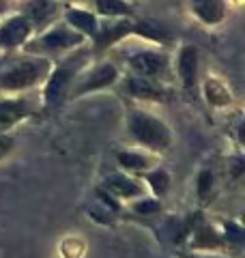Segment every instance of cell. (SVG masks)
Instances as JSON below:
<instances>
[{
    "label": "cell",
    "instance_id": "277c9868",
    "mask_svg": "<svg viewBox=\"0 0 245 258\" xmlns=\"http://www.w3.org/2000/svg\"><path fill=\"white\" fill-rule=\"evenodd\" d=\"M76 67L78 64L73 62V58L65 60L63 64H58L50 76H47V82H45V91H43V101L47 108H54L65 99V95L69 93V86H71V80L76 76Z\"/></svg>",
    "mask_w": 245,
    "mask_h": 258
},
{
    "label": "cell",
    "instance_id": "5b68a950",
    "mask_svg": "<svg viewBox=\"0 0 245 258\" xmlns=\"http://www.w3.org/2000/svg\"><path fill=\"white\" fill-rule=\"evenodd\" d=\"M129 67H132L134 76H142V78H151V80H163L168 76L170 62L166 54L159 52H136L129 56Z\"/></svg>",
    "mask_w": 245,
    "mask_h": 258
},
{
    "label": "cell",
    "instance_id": "9c48e42d",
    "mask_svg": "<svg viewBox=\"0 0 245 258\" xmlns=\"http://www.w3.org/2000/svg\"><path fill=\"white\" fill-rule=\"evenodd\" d=\"M32 110L26 101L22 99H0V134L11 129L15 123L28 118Z\"/></svg>",
    "mask_w": 245,
    "mask_h": 258
},
{
    "label": "cell",
    "instance_id": "ba28073f",
    "mask_svg": "<svg viewBox=\"0 0 245 258\" xmlns=\"http://www.w3.org/2000/svg\"><path fill=\"white\" fill-rule=\"evenodd\" d=\"M190 247L194 252H200V249H207V252H215V249H222L226 245L224 237L213 228V226L204 224L202 220L190 230Z\"/></svg>",
    "mask_w": 245,
    "mask_h": 258
},
{
    "label": "cell",
    "instance_id": "603a6c76",
    "mask_svg": "<svg viewBox=\"0 0 245 258\" xmlns=\"http://www.w3.org/2000/svg\"><path fill=\"white\" fill-rule=\"evenodd\" d=\"M243 239H245V232L239 224L224 222V241H228V243H243Z\"/></svg>",
    "mask_w": 245,
    "mask_h": 258
},
{
    "label": "cell",
    "instance_id": "7402d4cb",
    "mask_svg": "<svg viewBox=\"0 0 245 258\" xmlns=\"http://www.w3.org/2000/svg\"><path fill=\"white\" fill-rule=\"evenodd\" d=\"M211 191H213V172L202 170L198 174V196H200V200H209Z\"/></svg>",
    "mask_w": 245,
    "mask_h": 258
},
{
    "label": "cell",
    "instance_id": "cb8c5ba5",
    "mask_svg": "<svg viewBox=\"0 0 245 258\" xmlns=\"http://www.w3.org/2000/svg\"><path fill=\"white\" fill-rule=\"evenodd\" d=\"M32 18H35L39 24H43V22H47V18L54 13V5L52 3H47V0H39V3L32 7Z\"/></svg>",
    "mask_w": 245,
    "mask_h": 258
},
{
    "label": "cell",
    "instance_id": "7c38bea8",
    "mask_svg": "<svg viewBox=\"0 0 245 258\" xmlns=\"http://www.w3.org/2000/svg\"><path fill=\"white\" fill-rule=\"evenodd\" d=\"M178 76L187 91L196 86V78H198V50L194 45H183L181 54H178Z\"/></svg>",
    "mask_w": 245,
    "mask_h": 258
},
{
    "label": "cell",
    "instance_id": "7a4b0ae2",
    "mask_svg": "<svg viewBox=\"0 0 245 258\" xmlns=\"http://www.w3.org/2000/svg\"><path fill=\"white\" fill-rule=\"evenodd\" d=\"M50 69V62L45 58H35V60H22L15 67H11L7 74L0 78V86L5 91H24V88L35 86L39 80H43Z\"/></svg>",
    "mask_w": 245,
    "mask_h": 258
},
{
    "label": "cell",
    "instance_id": "484cf974",
    "mask_svg": "<svg viewBox=\"0 0 245 258\" xmlns=\"http://www.w3.org/2000/svg\"><path fill=\"white\" fill-rule=\"evenodd\" d=\"M185 258H226V256H217V254H190Z\"/></svg>",
    "mask_w": 245,
    "mask_h": 258
},
{
    "label": "cell",
    "instance_id": "9a60e30c",
    "mask_svg": "<svg viewBox=\"0 0 245 258\" xmlns=\"http://www.w3.org/2000/svg\"><path fill=\"white\" fill-rule=\"evenodd\" d=\"M65 18H67V24L73 28L82 32V35H93L99 30V22H97V18L93 13L88 11H82V9H69L67 13H65Z\"/></svg>",
    "mask_w": 245,
    "mask_h": 258
},
{
    "label": "cell",
    "instance_id": "d6986e66",
    "mask_svg": "<svg viewBox=\"0 0 245 258\" xmlns=\"http://www.w3.org/2000/svg\"><path fill=\"white\" fill-rule=\"evenodd\" d=\"M118 164L125 170H146L151 166V159L144 157L142 153H134V151H125L118 153Z\"/></svg>",
    "mask_w": 245,
    "mask_h": 258
},
{
    "label": "cell",
    "instance_id": "ac0fdd59",
    "mask_svg": "<svg viewBox=\"0 0 245 258\" xmlns=\"http://www.w3.org/2000/svg\"><path fill=\"white\" fill-rule=\"evenodd\" d=\"M97 11L108 18H127L134 13L132 5L122 3V0H97Z\"/></svg>",
    "mask_w": 245,
    "mask_h": 258
},
{
    "label": "cell",
    "instance_id": "44dd1931",
    "mask_svg": "<svg viewBox=\"0 0 245 258\" xmlns=\"http://www.w3.org/2000/svg\"><path fill=\"white\" fill-rule=\"evenodd\" d=\"M132 209L138 215H157L161 211V203L157 198H140L138 203L132 205Z\"/></svg>",
    "mask_w": 245,
    "mask_h": 258
},
{
    "label": "cell",
    "instance_id": "52a82bcc",
    "mask_svg": "<svg viewBox=\"0 0 245 258\" xmlns=\"http://www.w3.org/2000/svg\"><path fill=\"white\" fill-rule=\"evenodd\" d=\"M116 78H118V71H116L114 64H110V62L99 64V67H95L91 74H88L76 88H73L71 95L80 97V95H86L91 91H99V88H105V86L114 84V82H116Z\"/></svg>",
    "mask_w": 245,
    "mask_h": 258
},
{
    "label": "cell",
    "instance_id": "4316f807",
    "mask_svg": "<svg viewBox=\"0 0 245 258\" xmlns=\"http://www.w3.org/2000/svg\"><path fill=\"white\" fill-rule=\"evenodd\" d=\"M7 11V0H0V15Z\"/></svg>",
    "mask_w": 245,
    "mask_h": 258
},
{
    "label": "cell",
    "instance_id": "ffe728a7",
    "mask_svg": "<svg viewBox=\"0 0 245 258\" xmlns=\"http://www.w3.org/2000/svg\"><path fill=\"white\" fill-rule=\"evenodd\" d=\"M144 181L149 183V187L153 189L155 196H163V194L168 191L170 187V174L163 170V168H157V170H153L144 176Z\"/></svg>",
    "mask_w": 245,
    "mask_h": 258
},
{
    "label": "cell",
    "instance_id": "4fadbf2b",
    "mask_svg": "<svg viewBox=\"0 0 245 258\" xmlns=\"http://www.w3.org/2000/svg\"><path fill=\"white\" fill-rule=\"evenodd\" d=\"M129 32H132V22H127V20L108 24V26H99V30L95 32V50H99V52L105 50V47H110L112 43L120 41Z\"/></svg>",
    "mask_w": 245,
    "mask_h": 258
},
{
    "label": "cell",
    "instance_id": "3957f363",
    "mask_svg": "<svg viewBox=\"0 0 245 258\" xmlns=\"http://www.w3.org/2000/svg\"><path fill=\"white\" fill-rule=\"evenodd\" d=\"M84 41V35L78 30H73L69 26H54L52 30H47L43 37L37 39L35 45H30V52H65L71 50V47H78Z\"/></svg>",
    "mask_w": 245,
    "mask_h": 258
},
{
    "label": "cell",
    "instance_id": "2e32d148",
    "mask_svg": "<svg viewBox=\"0 0 245 258\" xmlns=\"http://www.w3.org/2000/svg\"><path fill=\"white\" fill-rule=\"evenodd\" d=\"M132 32L149 39V41H157V43H170V39H172V35H170L161 24L151 22V20H142L138 24H132Z\"/></svg>",
    "mask_w": 245,
    "mask_h": 258
},
{
    "label": "cell",
    "instance_id": "8992f818",
    "mask_svg": "<svg viewBox=\"0 0 245 258\" xmlns=\"http://www.w3.org/2000/svg\"><path fill=\"white\" fill-rule=\"evenodd\" d=\"M32 32V24L24 15H15L9 18L3 26H0V50H13L28 41Z\"/></svg>",
    "mask_w": 245,
    "mask_h": 258
},
{
    "label": "cell",
    "instance_id": "d4e9b609",
    "mask_svg": "<svg viewBox=\"0 0 245 258\" xmlns=\"http://www.w3.org/2000/svg\"><path fill=\"white\" fill-rule=\"evenodd\" d=\"M13 138L11 136H7V134H0V159L3 157H7L9 155V153L13 151Z\"/></svg>",
    "mask_w": 245,
    "mask_h": 258
},
{
    "label": "cell",
    "instance_id": "6da1fadb",
    "mask_svg": "<svg viewBox=\"0 0 245 258\" xmlns=\"http://www.w3.org/2000/svg\"><path fill=\"white\" fill-rule=\"evenodd\" d=\"M129 132H132L138 144H142L144 149H149L153 153H163L172 144L170 127L157 116H151L142 110L129 112Z\"/></svg>",
    "mask_w": 245,
    "mask_h": 258
},
{
    "label": "cell",
    "instance_id": "e0dca14e",
    "mask_svg": "<svg viewBox=\"0 0 245 258\" xmlns=\"http://www.w3.org/2000/svg\"><path fill=\"white\" fill-rule=\"evenodd\" d=\"M204 97H207V101L213 108H224L232 101L230 91H228V88L215 78H209L207 82H204Z\"/></svg>",
    "mask_w": 245,
    "mask_h": 258
},
{
    "label": "cell",
    "instance_id": "5bb4252c",
    "mask_svg": "<svg viewBox=\"0 0 245 258\" xmlns=\"http://www.w3.org/2000/svg\"><path fill=\"white\" fill-rule=\"evenodd\" d=\"M192 11L204 24H217L224 20V0H192Z\"/></svg>",
    "mask_w": 245,
    "mask_h": 258
},
{
    "label": "cell",
    "instance_id": "30bf717a",
    "mask_svg": "<svg viewBox=\"0 0 245 258\" xmlns=\"http://www.w3.org/2000/svg\"><path fill=\"white\" fill-rule=\"evenodd\" d=\"M127 91L132 93L138 99H151V101H163L168 99L166 91L161 88L159 80H151V78H142V76H132L127 82Z\"/></svg>",
    "mask_w": 245,
    "mask_h": 258
},
{
    "label": "cell",
    "instance_id": "8fae6325",
    "mask_svg": "<svg viewBox=\"0 0 245 258\" xmlns=\"http://www.w3.org/2000/svg\"><path fill=\"white\" fill-rule=\"evenodd\" d=\"M103 189L110 191L114 198H140L142 185L136 183V179L125 174H110L103 181Z\"/></svg>",
    "mask_w": 245,
    "mask_h": 258
}]
</instances>
